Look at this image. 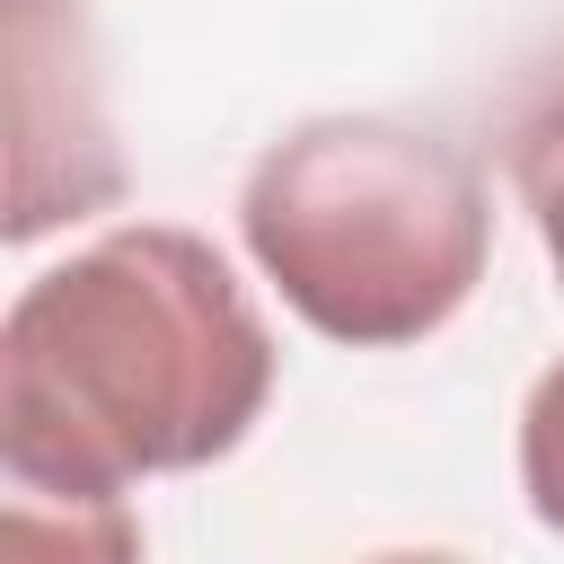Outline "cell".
Masks as SVG:
<instances>
[{"instance_id": "obj_5", "label": "cell", "mask_w": 564, "mask_h": 564, "mask_svg": "<svg viewBox=\"0 0 564 564\" xmlns=\"http://www.w3.org/2000/svg\"><path fill=\"white\" fill-rule=\"evenodd\" d=\"M520 494L564 538V361H546L529 379V405H520Z\"/></svg>"}, {"instance_id": "obj_4", "label": "cell", "mask_w": 564, "mask_h": 564, "mask_svg": "<svg viewBox=\"0 0 564 564\" xmlns=\"http://www.w3.org/2000/svg\"><path fill=\"white\" fill-rule=\"evenodd\" d=\"M511 185H520V203H529V220H538V247H546V264H555V282H564V79L529 106V123L511 132Z\"/></svg>"}, {"instance_id": "obj_1", "label": "cell", "mask_w": 564, "mask_h": 564, "mask_svg": "<svg viewBox=\"0 0 564 564\" xmlns=\"http://www.w3.org/2000/svg\"><path fill=\"white\" fill-rule=\"evenodd\" d=\"M273 397V335L229 256L132 220L35 273L0 317V458L18 494L123 511L141 476L229 458Z\"/></svg>"}, {"instance_id": "obj_3", "label": "cell", "mask_w": 564, "mask_h": 564, "mask_svg": "<svg viewBox=\"0 0 564 564\" xmlns=\"http://www.w3.org/2000/svg\"><path fill=\"white\" fill-rule=\"evenodd\" d=\"M9 238H44L53 220H88L123 194V159L106 141L88 9L79 0H9Z\"/></svg>"}, {"instance_id": "obj_2", "label": "cell", "mask_w": 564, "mask_h": 564, "mask_svg": "<svg viewBox=\"0 0 564 564\" xmlns=\"http://www.w3.org/2000/svg\"><path fill=\"white\" fill-rule=\"evenodd\" d=\"M238 238L300 326L352 352L441 335L494 256V203L458 141L397 115H308L256 150Z\"/></svg>"}]
</instances>
